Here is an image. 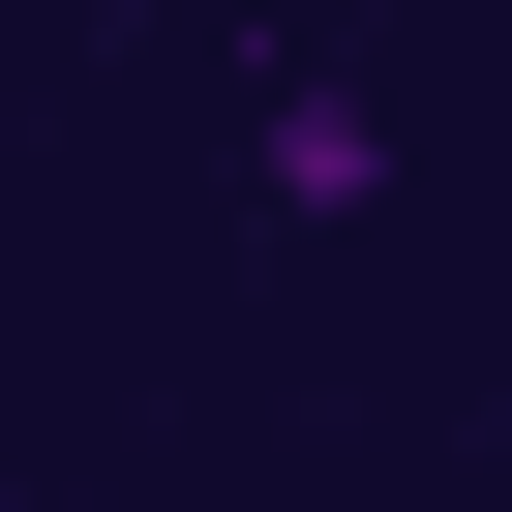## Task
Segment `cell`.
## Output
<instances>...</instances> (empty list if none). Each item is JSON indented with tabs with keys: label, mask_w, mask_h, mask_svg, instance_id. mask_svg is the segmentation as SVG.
Wrapping results in <instances>:
<instances>
[{
	"label": "cell",
	"mask_w": 512,
	"mask_h": 512,
	"mask_svg": "<svg viewBox=\"0 0 512 512\" xmlns=\"http://www.w3.org/2000/svg\"><path fill=\"white\" fill-rule=\"evenodd\" d=\"M482 31H512V0H482Z\"/></svg>",
	"instance_id": "2"
},
{
	"label": "cell",
	"mask_w": 512,
	"mask_h": 512,
	"mask_svg": "<svg viewBox=\"0 0 512 512\" xmlns=\"http://www.w3.org/2000/svg\"><path fill=\"white\" fill-rule=\"evenodd\" d=\"M272 211L362 241V211H392V121H362V91H272Z\"/></svg>",
	"instance_id": "1"
}]
</instances>
